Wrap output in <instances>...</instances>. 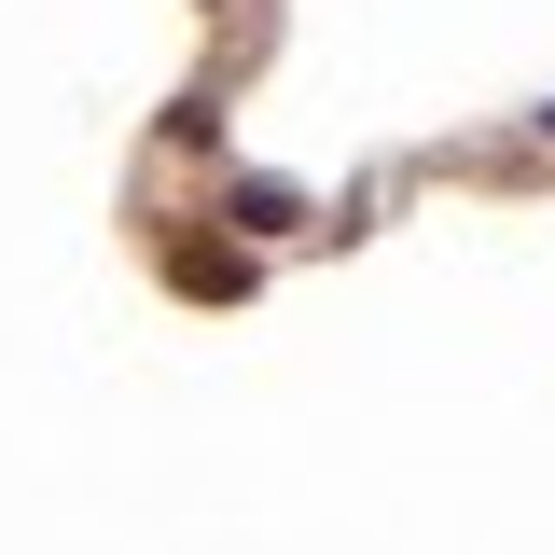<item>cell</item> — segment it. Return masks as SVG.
<instances>
[{
    "label": "cell",
    "instance_id": "obj_1",
    "mask_svg": "<svg viewBox=\"0 0 555 555\" xmlns=\"http://www.w3.org/2000/svg\"><path fill=\"white\" fill-rule=\"evenodd\" d=\"M181 292H250V250H181Z\"/></svg>",
    "mask_w": 555,
    "mask_h": 555
}]
</instances>
